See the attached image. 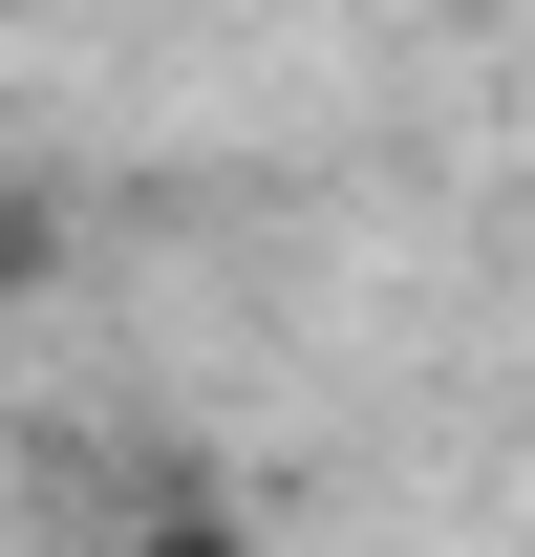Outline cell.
I'll return each mask as SVG.
<instances>
[{
  "mask_svg": "<svg viewBox=\"0 0 535 557\" xmlns=\"http://www.w3.org/2000/svg\"><path fill=\"white\" fill-rule=\"evenodd\" d=\"M108 557H258V515H236V493H214V472H172V493H150V515H129V536H108Z\"/></svg>",
  "mask_w": 535,
  "mask_h": 557,
  "instance_id": "1",
  "label": "cell"
}]
</instances>
